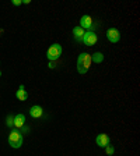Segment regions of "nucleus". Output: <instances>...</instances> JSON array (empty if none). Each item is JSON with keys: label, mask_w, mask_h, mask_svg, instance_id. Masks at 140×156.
I'll list each match as a JSON object with an SVG mask.
<instances>
[{"label": "nucleus", "mask_w": 140, "mask_h": 156, "mask_svg": "<svg viewBox=\"0 0 140 156\" xmlns=\"http://www.w3.org/2000/svg\"><path fill=\"white\" fill-rule=\"evenodd\" d=\"M91 66V56L88 53H81L77 57V71L80 74H85Z\"/></svg>", "instance_id": "f257e3e1"}, {"label": "nucleus", "mask_w": 140, "mask_h": 156, "mask_svg": "<svg viewBox=\"0 0 140 156\" xmlns=\"http://www.w3.org/2000/svg\"><path fill=\"white\" fill-rule=\"evenodd\" d=\"M9 144L11 148H14V149L20 148V146L23 145V135H21V133L17 130L11 131L9 135Z\"/></svg>", "instance_id": "f03ea898"}, {"label": "nucleus", "mask_w": 140, "mask_h": 156, "mask_svg": "<svg viewBox=\"0 0 140 156\" xmlns=\"http://www.w3.org/2000/svg\"><path fill=\"white\" fill-rule=\"evenodd\" d=\"M60 55H62V46L59 45V43H53V45L48 49V52H46V56H48V58L51 62L58 60V58L60 57Z\"/></svg>", "instance_id": "7ed1b4c3"}, {"label": "nucleus", "mask_w": 140, "mask_h": 156, "mask_svg": "<svg viewBox=\"0 0 140 156\" xmlns=\"http://www.w3.org/2000/svg\"><path fill=\"white\" fill-rule=\"evenodd\" d=\"M97 41H98V36L94 31H85L81 39V42L87 46H94L97 43Z\"/></svg>", "instance_id": "20e7f679"}, {"label": "nucleus", "mask_w": 140, "mask_h": 156, "mask_svg": "<svg viewBox=\"0 0 140 156\" xmlns=\"http://www.w3.org/2000/svg\"><path fill=\"white\" fill-rule=\"evenodd\" d=\"M107 38H108L109 42L118 43L119 42V39H121V34H119V31H118L116 28H109L107 31Z\"/></svg>", "instance_id": "39448f33"}, {"label": "nucleus", "mask_w": 140, "mask_h": 156, "mask_svg": "<svg viewBox=\"0 0 140 156\" xmlns=\"http://www.w3.org/2000/svg\"><path fill=\"white\" fill-rule=\"evenodd\" d=\"M93 27H94V23H93V18L90 16H83L80 18V28L90 31Z\"/></svg>", "instance_id": "423d86ee"}, {"label": "nucleus", "mask_w": 140, "mask_h": 156, "mask_svg": "<svg viewBox=\"0 0 140 156\" xmlns=\"http://www.w3.org/2000/svg\"><path fill=\"white\" fill-rule=\"evenodd\" d=\"M95 144L100 148H105V146L109 145V136L107 134H98L97 138H95Z\"/></svg>", "instance_id": "0eeeda50"}, {"label": "nucleus", "mask_w": 140, "mask_h": 156, "mask_svg": "<svg viewBox=\"0 0 140 156\" xmlns=\"http://www.w3.org/2000/svg\"><path fill=\"white\" fill-rule=\"evenodd\" d=\"M42 107L38 106V105H35V106H32L31 109H29V114H31V117H34V119H39V117H42Z\"/></svg>", "instance_id": "6e6552de"}, {"label": "nucleus", "mask_w": 140, "mask_h": 156, "mask_svg": "<svg viewBox=\"0 0 140 156\" xmlns=\"http://www.w3.org/2000/svg\"><path fill=\"white\" fill-rule=\"evenodd\" d=\"M84 32L85 31L83 28H80V27H74V28H73V36H74V39L77 41V42H81Z\"/></svg>", "instance_id": "1a4fd4ad"}, {"label": "nucleus", "mask_w": 140, "mask_h": 156, "mask_svg": "<svg viewBox=\"0 0 140 156\" xmlns=\"http://www.w3.org/2000/svg\"><path fill=\"white\" fill-rule=\"evenodd\" d=\"M24 123H25V116H24V114H17V116H14V127L21 128V127L24 126Z\"/></svg>", "instance_id": "9d476101"}, {"label": "nucleus", "mask_w": 140, "mask_h": 156, "mask_svg": "<svg viewBox=\"0 0 140 156\" xmlns=\"http://www.w3.org/2000/svg\"><path fill=\"white\" fill-rule=\"evenodd\" d=\"M16 96L18 101H27V98H28V94H27V91L24 89V85H21V87L18 88V91L16 92Z\"/></svg>", "instance_id": "9b49d317"}, {"label": "nucleus", "mask_w": 140, "mask_h": 156, "mask_svg": "<svg viewBox=\"0 0 140 156\" xmlns=\"http://www.w3.org/2000/svg\"><path fill=\"white\" fill-rule=\"evenodd\" d=\"M102 60H104V55L100 52H95L94 55L91 56V62H94V63H101Z\"/></svg>", "instance_id": "f8f14e48"}, {"label": "nucleus", "mask_w": 140, "mask_h": 156, "mask_svg": "<svg viewBox=\"0 0 140 156\" xmlns=\"http://www.w3.org/2000/svg\"><path fill=\"white\" fill-rule=\"evenodd\" d=\"M6 124H7L9 127H14V117H13V116H7Z\"/></svg>", "instance_id": "ddd939ff"}, {"label": "nucleus", "mask_w": 140, "mask_h": 156, "mask_svg": "<svg viewBox=\"0 0 140 156\" xmlns=\"http://www.w3.org/2000/svg\"><path fill=\"white\" fill-rule=\"evenodd\" d=\"M105 152H107V155H114L115 149L112 148L111 145H108V146H105Z\"/></svg>", "instance_id": "4468645a"}, {"label": "nucleus", "mask_w": 140, "mask_h": 156, "mask_svg": "<svg viewBox=\"0 0 140 156\" xmlns=\"http://www.w3.org/2000/svg\"><path fill=\"white\" fill-rule=\"evenodd\" d=\"M21 3H23L21 0H13V4H14V6H20Z\"/></svg>", "instance_id": "2eb2a0df"}, {"label": "nucleus", "mask_w": 140, "mask_h": 156, "mask_svg": "<svg viewBox=\"0 0 140 156\" xmlns=\"http://www.w3.org/2000/svg\"><path fill=\"white\" fill-rule=\"evenodd\" d=\"M49 67H51V68H53V67H55V63H53V62H51V63H49Z\"/></svg>", "instance_id": "dca6fc26"}, {"label": "nucleus", "mask_w": 140, "mask_h": 156, "mask_svg": "<svg viewBox=\"0 0 140 156\" xmlns=\"http://www.w3.org/2000/svg\"><path fill=\"white\" fill-rule=\"evenodd\" d=\"M0 75H2V71H0Z\"/></svg>", "instance_id": "f3484780"}]
</instances>
